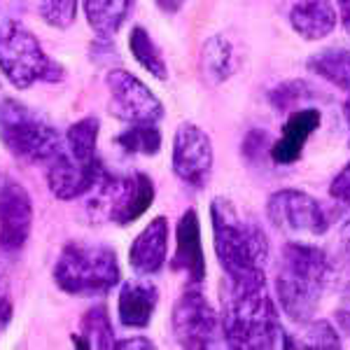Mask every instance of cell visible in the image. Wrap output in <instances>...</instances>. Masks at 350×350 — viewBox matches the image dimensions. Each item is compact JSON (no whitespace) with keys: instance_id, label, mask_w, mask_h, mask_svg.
<instances>
[{"instance_id":"cell-1","label":"cell","mask_w":350,"mask_h":350,"mask_svg":"<svg viewBox=\"0 0 350 350\" xmlns=\"http://www.w3.org/2000/svg\"><path fill=\"white\" fill-rule=\"evenodd\" d=\"M213 243L229 285H267L269 241L257 222L245 219L229 199L211 203Z\"/></svg>"},{"instance_id":"cell-2","label":"cell","mask_w":350,"mask_h":350,"mask_svg":"<svg viewBox=\"0 0 350 350\" xmlns=\"http://www.w3.org/2000/svg\"><path fill=\"white\" fill-rule=\"evenodd\" d=\"M329 259L325 250L306 241H290L283 247L275 273V292L280 308L292 323L306 325L320 304L329 280Z\"/></svg>"},{"instance_id":"cell-3","label":"cell","mask_w":350,"mask_h":350,"mask_svg":"<svg viewBox=\"0 0 350 350\" xmlns=\"http://www.w3.org/2000/svg\"><path fill=\"white\" fill-rule=\"evenodd\" d=\"M222 334L229 348L264 350L283 346V327L267 285H229L222 301Z\"/></svg>"},{"instance_id":"cell-4","label":"cell","mask_w":350,"mask_h":350,"mask_svg":"<svg viewBox=\"0 0 350 350\" xmlns=\"http://www.w3.org/2000/svg\"><path fill=\"white\" fill-rule=\"evenodd\" d=\"M120 280V262L110 245L68 241L54 264V283L70 297L108 295Z\"/></svg>"},{"instance_id":"cell-5","label":"cell","mask_w":350,"mask_h":350,"mask_svg":"<svg viewBox=\"0 0 350 350\" xmlns=\"http://www.w3.org/2000/svg\"><path fill=\"white\" fill-rule=\"evenodd\" d=\"M0 143L19 161L47 163L64 145L59 129L42 112L16 98L0 100Z\"/></svg>"},{"instance_id":"cell-6","label":"cell","mask_w":350,"mask_h":350,"mask_svg":"<svg viewBox=\"0 0 350 350\" xmlns=\"http://www.w3.org/2000/svg\"><path fill=\"white\" fill-rule=\"evenodd\" d=\"M0 72L16 89H31L38 82H61L66 70L21 21L5 19L0 24Z\"/></svg>"},{"instance_id":"cell-7","label":"cell","mask_w":350,"mask_h":350,"mask_svg":"<svg viewBox=\"0 0 350 350\" xmlns=\"http://www.w3.org/2000/svg\"><path fill=\"white\" fill-rule=\"evenodd\" d=\"M92 191V206L120 227H129L143 217L154 201V183L145 173H131L126 178L105 173Z\"/></svg>"},{"instance_id":"cell-8","label":"cell","mask_w":350,"mask_h":350,"mask_svg":"<svg viewBox=\"0 0 350 350\" xmlns=\"http://www.w3.org/2000/svg\"><path fill=\"white\" fill-rule=\"evenodd\" d=\"M267 215L290 241L318 239L329 227L320 201L301 189L273 191L267 201Z\"/></svg>"},{"instance_id":"cell-9","label":"cell","mask_w":350,"mask_h":350,"mask_svg":"<svg viewBox=\"0 0 350 350\" xmlns=\"http://www.w3.org/2000/svg\"><path fill=\"white\" fill-rule=\"evenodd\" d=\"M110 92V112L129 124H157L163 117V103L133 72L115 68L105 75Z\"/></svg>"},{"instance_id":"cell-10","label":"cell","mask_w":350,"mask_h":350,"mask_svg":"<svg viewBox=\"0 0 350 350\" xmlns=\"http://www.w3.org/2000/svg\"><path fill=\"white\" fill-rule=\"evenodd\" d=\"M217 313L199 290H187L175 301L171 313V327L175 341L183 348L201 350L215 346Z\"/></svg>"},{"instance_id":"cell-11","label":"cell","mask_w":350,"mask_h":350,"mask_svg":"<svg viewBox=\"0 0 350 350\" xmlns=\"http://www.w3.org/2000/svg\"><path fill=\"white\" fill-rule=\"evenodd\" d=\"M173 173L183 180L185 185L194 189L206 187L213 173V143L211 135L203 131L201 126L191 122H185L178 126L173 135Z\"/></svg>"},{"instance_id":"cell-12","label":"cell","mask_w":350,"mask_h":350,"mask_svg":"<svg viewBox=\"0 0 350 350\" xmlns=\"http://www.w3.org/2000/svg\"><path fill=\"white\" fill-rule=\"evenodd\" d=\"M105 173L108 171L103 168L100 157H96V159H82V157L72 154L66 145H61V150L47 161L49 189L61 201H72L89 194L100 183V178Z\"/></svg>"},{"instance_id":"cell-13","label":"cell","mask_w":350,"mask_h":350,"mask_svg":"<svg viewBox=\"0 0 350 350\" xmlns=\"http://www.w3.org/2000/svg\"><path fill=\"white\" fill-rule=\"evenodd\" d=\"M33 201L24 185L8 180L0 185V247L19 252L31 239Z\"/></svg>"},{"instance_id":"cell-14","label":"cell","mask_w":350,"mask_h":350,"mask_svg":"<svg viewBox=\"0 0 350 350\" xmlns=\"http://www.w3.org/2000/svg\"><path fill=\"white\" fill-rule=\"evenodd\" d=\"M173 271H183L191 285H201L206 278V255L201 245V224L194 208L183 213L175 229Z\"/></svg>"},{"instance_id":"cell-15","label":"cell","mask_w":350,"mask_h":350,"mask_svg":"<svg viewBox=\"0 0 350 350\" xmlns=\"http://www.w3.org/2000/svg\"><path fill=\"white\" fill-rule=\"evenodd\" d=\"M323 122V115L315 108H301L292 110L287 122L283 124V133L280 138L271 145V161L278 163V166H292L299 161L304 148H306L308 138L315 133V129Z\"/></svg>"},{"instance_id":"cell-16","label":"cell","mask_w":350,"mask_h":350,"mask_svg":"<svg viewBox=\"0 0 350 350\" xmlns=\"http://www.w3.org/2000/svg\"><path fill=\"white\" fill-rule=\"evenodd\" d=\"M168 252V219L154 217L148 227L135 236L129 250V264L138 275H154L159 273Z\"/></svg>"},{"instance_id":"cell-17","label":"cell","mask_w":350,"mask_h":350,"mask_svg":"<svg viewBox=\"0 0 350 350\" xmlns=\"http://www.w3.org/2000/svg\"><path fill=\"white\" fill-rule=\"evenodd\" d=\"M157 304H159V290L154 283L145 278L129 280V283H124L120 301H117L120 323L129 329H143L152 323Z\"/></svg>"},{"instance_id":"cell-18","label":"cell","mask_w":350,"mask_h":350,"mask_svg":"<svg viewBox=\"0 0 350 350\" xmlns=\"http://www.w3.org/2000/svg\"><path fill=\"white\" fill-rule=\"evenodd\" d=\"M338 12L332 0H297L290 10V26L304 40H323L336 28Z\"/></svg>"},{"instance_id":"cell-19","label":"cell","mask_w":350,"mask_h":350,"mask_svg":"<svg viewBox=\"0 0 350 350\" xmlns=\"http://www.w3.org/2000/svg\"><path fill=\"white\" fill-rule=\"evenodd\" d=\"M133 0H82L89 26L100 38H112L124 26Z\"/></svg>"},{"instance_id":"cell-20","label":"cell","mask_w":350,"mask_h":350,"mask_svg":"<svg viewBox=\"0 0 350 350\" xmlns=\"http://www.w3.org/2000/svg\"><path fill=\"white\" fill-rule=\"evenodd\" d=\"M308 70L334 84L341 92H350V49L329 47L308 59Z\"/></svg>"},{"instance_id":"cell-21","label":"cell","mask_w":350,"mask_h":350,"mask_svg":"<svg viewBox=\"0 0 350 350\" xmlns=\"http://www.w3.org/2000/svg\"><path fill=\"white\" fill-rule=\"evenodd\" d=\"M236 66L234 47L224 36H213L208 38L206 44L201 49V70L211 84H219L229 80Z\"/></svg>"},{"instance_id":"cell-22","label":"cell","mask_w":350,"mask_h":350,"mask_svg":"<svg viewBox=\"0 0 350 350\" xmlns=\"http://www.w3.org/2000/svg\"><path fill=\"white\" fill-rule=\"evenodd\" d=\"M75 343L80 348H115V332H112V323L108 315V306L98 304V306L89 308L82 318V329L75 334Z\"/></svg>"},{"instance_id":"cell-23","label":"cell","mask_w":350,"mask_h":350,"mask_svg":"<svg viewBox=\"0 0 350 350\" xmlns=\"http://www.w3.org/2000/svg\"><path fill=\"white\" fill-rule=\"evenodd\" d=\"M129 49H131L133 59L138 61L145 70L150 72L157 80H166L168 77V66L163 59L161 49L157 47V42L150 38V33L143 26L131 28V36H129Z\"/></svg>"},{"instance_id":"cell-24","label":"cell","mask_w":350,"mask_h":350,"mask_svg":"<svg viewBox=\"0 0 350 350\" xmlns=\"http://www.w3.org/2000/svg\"><path fill=\"white\" fill-rule=\"evenodd\" d=\"M161 131L157 124H131L129 129L117 135L115 143L129 154H143L154 157L161 150Z\"/></svg>"},{"instance_id":"cell-25","label":"cell","mask_w":350,"mask_h":350,"mask_svg":"<svg viewBox=\"0 0 350 350\" xmlns=\"http://www.w3.org/2000/svg\"><path fill=\"white\" fill-rule=\"evenodd\" d=\"M310 96H313V87H310V84H306L304 80H292V82L280 84L278 89H273V92L269 94V100L275 110L292 112L306 98H310Z\"/></svg>"},{"instance_id":"cell-26","label":"cell","mask_w":350,"mask_h":350,"mask_svg":"<svg viewBox=\"0 0 350 350\" xmlns=\"http://www.w3.org/2000/svg\"><path fill=\"white\" fill-rule=\"evenodd\" d=\"M40 16L54 28H68L75 21L77 0H38Z\"/></svg>"},{"instance_id":"cell-27","label":"cell","mask_w":350,"mask_h":350,"mask_svg":"<svg viewBox=\"0 0 350 350\" xmlns=\"http://www.w3.org/2000/svg\"><path fill=\"white\" fill-rule=\"evenodd\" d=\"M308 329H306V343L308 348H338L341 341L336 336V329L332 327L327 320H308Z\"/></svg>"},{"instance_id":"cell-28","label":"cell","mask_w":350,"mask_h":350,"mask_svg":"<svg viewBox=\"0 0 350 350\" xmlns=\"http://www.w3.org/2000/svg\"><path fill=\"white\" fill-rule=\"evenodd\" d=\"M329 196L341 203H350V161L336 173V178L332 180Z\"/></svg>"},{"instance_id":"cell-29","label":"cell","mask_w":350,"mask_h":350,"mask_svg":"<svg viewBox=\"0 0 350 350\" xmlns=\"http://www.w3.org/2000/svg\"><path fill=\"white\" fill-rule=\"evenodd\" d=\"M12 315H14L12 299H10L8 283H5L3 273H0V332H3L10 323H12Z\"/></svg>"},{"instance_id":"cell-30","label":"cell","mask_w":350,"mask_h":350,"mask_svg":"<svg viewBox=\"0 0 350 350\" xmlns=\"http://www.w3.org/2000/svg\"><path fill=\"white\" fill-rule=\"evenodd\" d=\"M115 348H154V343L150 338H124V341H117Z\"/></svg>"},{"instance_id":"cell-31","label":"cell","mask_w":350,"mask_h":350,"mask_svg":"<svg viewBox=\"0 0 350 350\" xmlns=\"http://www.w3.org/2000/svg\"><path fill=\"white\" fill-rule=\"evenodd\" d=\"M154 3L159 5V10H163L166 14H175L185 5V0H154Z\"/></svg>"},{"instance_id":"cell-32","label":"cell","mask_w":350,"mask_h":350,"mask_svg":"<svg viewBox=\"0 0 350 350\" xmlns=\"http://www.w3.org/2000/svg\"><path fill=\"white\" fill-rule=\"evenodd\" d=\"M336 3H338V12H341L343 26H346V31L350 33V0H336Z\"/></svg>"},{"instance_id":"cell-33","label":"cell","mask_w":350,"mask_h":350,"mask_svg":"<svg viewBox=\"0 0 350 350\" xmlns=\"http://www.w3.org/2000/svg\"><path fill=\"white\" fill-rule=\"evenodd\" d=\"M343 115H346V124H348V131H350V96L346 98V105H343Z\"/></svg>"},{"instance_id":"cell-34","label":"cell","mask_w":350,"mask_h":350,"mask_svg":"<svg viewBox=\"0 0 350 350\" xmlns=\"http://www.w3.org/2000/svg\"><path fill=\"white\" fill-rule=\"evenodd\" d=\"M348 325H350V320H348Z\"/></svg>"}]
</instances>
